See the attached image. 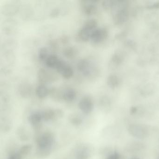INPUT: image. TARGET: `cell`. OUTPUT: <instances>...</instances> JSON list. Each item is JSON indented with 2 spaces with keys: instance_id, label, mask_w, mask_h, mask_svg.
I'll use <instances>...</instances> for the list:
<instances>
[{
  "instance_id": "8",
  "label": "cell",
  "mask_w": 159,
  "mask_h": 159,
  "mask_svg": "<svg viewBox=\"0 0 159 159\" xmlns=\"http://www.w3.org/2000/svg\"><path fill=\"white\" fill-rule=\"evenodd\" d=\"M93 1H81V7L83 12L87 16L94 14L97 11V7Z\"/></svg>"
},
{
  "instance_id": "16",
  "label": "cell",
  "mask_w": 159,
  "mask_h": 159,
  "mask_svg": "<svg viewBox=\"0 0 159 159\" xmlns=\"http://www.w3.org/2000/svg\"><path fill=\"white\" fill-rule=\"evenodd\" d=\"M16 42L13 40H7L3 42L1 48L3 52H13V50L16 47Z\"/></svg>"
},
{
  "instance_id": "14",
  "label": "cell",
  "mask_w": 159,
  "mask_h": 159,
  "mask_svg": "<svg viewBox=\"0 0 159 159\" xmlns=\"http://www.w3.org/2000/svg\"><path fill=\"white\" fill-rule=\"evenodd\" d=\"M29 121L33 126H37L40 125L43 119L42 113L35 112L30 115L28 118Z\"/></svg>"
},
{
  "instance_id": "2",
  "label": "cell",
  "mask_w": 159,
  "mask_h": 159,
  "mask_svg": "<svg viewBox=\"0 0 159 159\" xmlns=\"http://www.w3.org/2000/svg\"><path fill=\"white\" fill-rule=\"evenodd\" d=\"M54 141V137L51 133H45L37 139V145L39 148H51Z\"/></svg>"
},
{
  "instance_id": "25",
  "label": "cell",
  "mask_w": 159,
  "mask_h": 159,
  "mask_svg": "<svg viewBox=\"0 0 159 159\" xmlns=\"http://www.w3.org/2000/svg\"><path fill=\"white\" fill-rule=\"evenodd\" d=\"M89 157V152L87 148L83 149L78 152L77 159H88Z\"/></svg>"
},
{
  "instance_id": "10",
  "label": "cell",
  "mask_w": 159,
  "mask_h": 159,
  "mask_svg": "<svg viewBox=\"0 0 159 159\" xmlns=\"http://www.w3.org/2000/svg\"><path fill=\"white\" fill-rule=\"evenodd\" d=\"M16 23L13 19H7L3 22L2 30L7 35L12 34L16 30Z\"/></svg>"
},
{
  "instance_id": "17",
  "label": "cell",
  "mask_w": 159,
  "mask_h": 159,
  "mask_svg": "<svg viewBox=\"0 0 159 159\" xmlns=\"http://www.w3.org/2000/svg\"><path fill=\"white\" fill-rule=\"evenodd\" d=\"M60 73L64 79H69L73 76L74 71L72 67L66 64Z\"/></svg>"
},
{
  "instance_id": "5",
  "label": "cell",
  "mask_w": 159,
  "mask_h": 159,
  "mask_svg": "<svg viewBox=\"0 0 159 159\" xmlns=\"http://www.w3.org/2000/svg\"><path fill=\"white\" fill-rule=\"evenodd\" d=\"M38 78L40 84H45L52 82L55 79V74L52 72L44 68L39 70L38 73Z\"/></svg>"
},
{
  "instance_id": "9",
  "label": "cell",
  "mask_w": 159,
  "mask_h": 159,
  "mask_svg": "<svg viewBox=\"0 0 159 159\" xmlns=\"http://www.w3.org/2000/svg\"><path fill=\"white\" fill-rule=\"evenodd\" d=\"M93 30L83 25L77 32V38L81 41H87L90 39L91 34Z\"/></svg>"
},
{
  "instance_id": "6",
  "label": "cell",
  "mask_w": 159,
  "mask_h": 159,
  "mask_svg": "<svg viewBox=\"0 0 159 159\" xmlns=\"http://www.w3.org/2000/svg\"><path fill=\"white\" fill-rule=\"evenodd\" d=\"M107 35V30L106 29L96 28L92 32L90 40L93 43H99L106 39Z\"/></svg>"
},
{
  "instance_id": "29",
  "label": "cell",
  "mask_w": 159,
  "mask_h": 159,
  "mask_svg": "<svg viewBox=\"0 0 159 159\" xmlns=\"http://www.w3.org/2000/svg\"><path fill=\"white\" fill-rule=\"evenodd\" d=\"M9 159H22V157L20 153H14L10 156Z\"/></svg>"
},
{
  "instance_id": "4",
  "label": "cell",
  "mask_w": 159,
  "mask_h": 159,
  "mask_svg": "<svg viewBox=\"0 0 159 159\" xmlns=\"http://www.w3.org/2000/svg\"><path fill=\"white\" fill-rule=\"evenodd\" d=\"M20 5L15 1H11L5 3L1 9V12L3 15L7 16H13L20 10Z\"/></svg>"
},
{
  "instance_id": "15",
  "label": "cell",
  "mask_w": 159,
  "mask_h": 159,
  "mask_svg": "<svg viewBox=\"0 0 159 159\" xmlns=\"http://www.w3.org/2000/svg\"><path fill=\"white\" fill-rule=\"evenodd\" d=\"M50 93L49 90L45 84H40L36 87V94L40 98H46Z\"/></svg>"
},
{
  "instance_id": "18",
  "label": "cell",
  "mask_w": 159,
  "mask_h": 159,
  "mask_svg": "<svg viewBox=\"0 0 159 159\" xmlns=\"http://www.w3.org/2000/svg\"><path fill=\"white\" fill-rule=\"evenodd\" d=\"M51 148H39L36 152L37 157L39 158H45L51 153Z\"/></svg>"
},
{
  "instance_id": "13",
  "label": "cell",
  "mask_w": 159,
  "mask_h": 159,
  "mask_svg": "<svg viewBox=\"0 0 159 159\" xmlns=\"http://www.w3.org/2000/svg\"><path fill=\"white\" fill-rule=\"evenodd\" d=\"M76 97V91L73 88H66L62 93V98L67 102H71Z\"/></svg>"
},
{
  "instance_id": "22",
  "label": "cell",
  "mask_w": 159,
  "mask_h": 159,
  "mask_svg": "<svg viewBox=\"0 0 159 159\" xmlns=\"http://www.w3.org/2000/svg\"><path fill=\"white\" fill-rule=\"evenodd\" d=\"M69 121L74 125H80L82 123V120L81 117L76 114H72L70 116Z\"/></svg>"
},
{
  "instance_id": "11",
  "label": "cell",
  "mask_w": 159,
  "mask_h": 159,
  "mask_svg": "<svg viewBox=\"0 0 159 159\" xmlns=\"http://www.w3.org/2000/svg\"><path fill=\"white\" fill-rule=\"evenodd\" d=\"M18 93L22 97L27 98L30 96L32 91V86L28 82H23L18 86Z\"/></svg>"
},
{
  "instance_id": "31",
  "label": "cell",
  "mask_w": 159,
  "mask_h": 159,
  "mask_svg": "<svg viewBox=\"0 0 159 159\" xmlns=\"http://www.w3.org/2000/svg\"><path fill=\"white\" fill-rule=\"evenodd\" d=\"M130 159H139V158H138V157H132V158H131Z\"/></svg>"
},
{
  "instance_id": "26",
  "label": "cell",
  "mask_w": 159,
  "mask_h": 159,
  "mask_svg": "<svg viewBox=\"0 0 159 159\" xmlns=\"http://www.w3.org/2000/svg\"><path fill=\"white\" fill-rule=\"evenodd\" d=\"M18 134H19V137L20 139H22V140H27L28 139V136L27 134H26L24 128H22L21 129H19V131L18 130Z\"/></svg>"
},
{
  "instance_id": "1",
  "label": "cell",
  "mask_w": 159,
  "mask_h": 159,
  "mask_svg": "<svg viewBox=\"0 0 159 159\" xmlns=\"http://www.w3.org/2000/svg\"><path fill=\"white\" fill-rule=\"evenodd\" d=\"M78 70L86 77H93L96 73V70L89 61L86 59L80 60L77 64Z\"/></svg>"
},
{
  "instance_id": "19",
  "label": "cell",
  "mask_w": 159,
  "mask_h": 159,
  "mask_svg": "<svg viewBox=\"0 0 159 159\" xmlns=\"http://www.w3.org/2000/svg\"><path fill=\"white\" fill-rule=\"evenodd\" d=\"M42 113L43 119L44 120H52L54 118H55V110L51 109L45 110Z\"/></svg>"
},
{
  "instance_id": "24",
  "label": "cell",
  "mask_w": 159,
  "mask_h": 159,
  "mask_svg": "<svg viewBox=\"0 0 159 159\" xmlns=\"http://www.w3.org/2000/svg\"><path fill=\"white\" fill-rule=\"evenodd\" d=\"M32 147L31 145L27 144L21 147L20 150V154L21 155H27L29 154L30 152L32 150Z\"/></svg>"
},
{
  "instance_id": "30",
  "label": "cell",
  "mask_w": 159,
  "mask_h": 159,
  "mask_svg": "<svg viewBox=\"0 0 159 159\" xmlns=\"http://www.w3.org/2000/svg\"><path fill=\"white\" fill-rule=\"evenodd\" d=\"M137 111V108L136 107H132L130 109V113L131 114H135Z\"/></svg>"
},
{
  "instance_id": "32",
  "label": "cell",
  "mask_w": 159,
  "mask_h": 159,
  "mask_svg": "<svg viewBox=\"0 0 159 159\" xmlns=\"http://www.w3.org/2000/svg\"><path fill=\"white\" fill-rule=\"evenodd\" d=\"M157 159H159V156H158V158H157Z\"/></svg>"
},
{
  "instance_id": "23",
  "label": "cell",
  "mask_w": 159,
  "mask_h": 159,
  "mask_svg": "<svg viewBox=\"0 0 159 159\" xmlns=\"http://www.w3.org/2000/svg\"><path fill=\"white\" fill-rule=\"evenodd\" d=\"M97 25L98 23L96 20L94 19H90L86 20L84 23L83 25L87 27L88 28L92 30H94L95 29H96Z\"/></svg>"
},
{
  "instance_id": "7",
  "label": "cell",
  "mask_w": 159,
  "mask_h": 159,
  "mask_svg": "<svg viewBox=\"0 0 159 159\" xmlns=\"http://www.w3.org/2000/svg\"><path fill=\"white\" fill-rule=\"evenodd\" d=\"M79 107L84 113L89 114L93 109V102L90 97L85 96L80 100L79 103Z\"/></svg>"
},
{
  "instance_id": "3",
  "label": "cell",
  "mask_w": 159,
  "mask_h": 159,
  "mask_svg": "<svg viewBox=\"0 0 159 159\" xmlns=\"http://www.w3.org/2000/svg\"><path fill=\"white\" fill-rule=\"evenodd\" d=\"M128 130L132 136L137 138H144L148 134L147 128L139 125H130L128 126Z\"/></svg>"
},
{
  "instance_id": "27",
  "label": "cell",
  "mask_w": 159,
  "mask_h": 159,
  "mask_svg": "<svg viewBox=\"0 0 159 159\" xmlns=\"http://www.w3.org/2000/svg\"><path fill=\"white\" fill-rule=\"evenodd\" d=\"M107 159H121V155L117 152H114L108 155Z\"/></svg>"
},
{
  "instance_id": "21",
  "label": "cell",
  "mask_w": 159,
  "mask_h": 159,
  "mask_svg": "<svg viewBox=\"0 0 159 159\" xmlns=\"http://www.w3.org/2000/svg\"><path fill=\"white\" fill-rule=\"evenodd\" d=\"M77 51L75 48L72 47H68L65 48L63 51V54L65 57L69 58L74 57L77 54Z\"/></svg>"
},
{
  "instance_id": "28",
  "label": "cell",
  "mask_w": 159,
  "mask_h": 159,
  "mask_svg": "<svg viewBox=\"0 0 159 159\" xmlns=\"http://www.w3.org/2000/svg\"><path fill=\"white\" fill-rule=\"evenodd\" d=\"M59 13H60V11H59V9L55 8V9H53L50 12V16L53 18H54V17H57L59 15Z\"/></svg>"
},
{
  "instance_id": "12",
  "label": "cell",
  "mask_w": 159,
  "mask_h": 159,
  "mask_svg": "<svg viewBox=\"0 0 159 159\" xmlns=\"http://www.w3.org/2000/svg\"><path fill=\"white\" fill-rule=\"evenodd\" d=\"M60 60L61 59L56 55L51 54L45 61V65L49 68L56 69Z\"/></svg>"
},
{
  "instance_id": "20",
  "label": "cell",
  "mask_w": 159,
  "mask_h": 159,
  "mask_svg": "<svg viewBox=\"0 0 159 159\" xmlns=\"http://www.w3.org/2000/svg\"><path fill=\"white\" fill-rule=\"evenodd\" d=\"M49 55H50L49 54V51L46 47H42L41 48L38 53L39 59L43 62H45Z\"/></svg>"
}]
</instances>
